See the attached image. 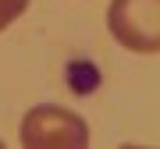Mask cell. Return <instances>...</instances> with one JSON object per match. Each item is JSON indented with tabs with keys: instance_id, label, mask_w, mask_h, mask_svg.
I'll return each instance as SVG.
<instances>
[{
	"instance_id": "cell-3",
	"label": "cell",
	"mask_w": 160,
	"mask_h": 149,
	"mask_svg": "<svg viewBox=\"0 0 160 149\" xmlns=\"http://www.w3.org/2000/svg\"><path fill=\"white\" fill-rule=\"evenodd\" d=\"M25 11H29V0H0V32L11 29Z\"/></svg>"
},
{
	"instance_id": "cell-1",
	"label": "cell",
	"mask_w": 160,
	"mask_h": 149,
	"mask_svg": "<svg viewBox=\"0 0 160 149\" xmlns=\"http://www.w3.org/2000/svg\"><path fill=\"white\" fill-rule=\"evenodd\" d=\"M22 146L29 149H86L89 124L82 114L68 107L43 103L22 117Z\"/></svg>"
},
{
	"instance_id": "cell-2",
	"label": "cell",
	"mask_w": 160,
	"mask_h": 149,
	"mask_svg": "<svg viewBox=\"0 0 160 149\" xmlns=\"http://www.w3.org/2000/svg\"><path fill=\"white\" fill-rule=\"evenodd\" d=\"M107 29L132 53H160V0H110Z\"/></svg>"
}]
</instances>
